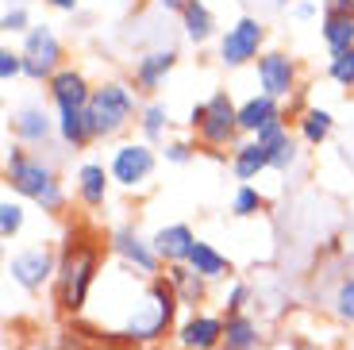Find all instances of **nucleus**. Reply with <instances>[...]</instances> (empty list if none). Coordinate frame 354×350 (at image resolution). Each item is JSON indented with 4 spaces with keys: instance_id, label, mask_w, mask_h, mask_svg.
I'll use <instances>...</instances> for the list:
<instances>
[{
    "instance_id": "obj_14",
    "label": "nucleus",
    "mask_w": 354,
    "mask_h": 350,
    "mask_svg": "<svg viewBox=\"0 0 354 350\" xmlns=\"http://www.w3.org/2000/svg\"><path fill=\"white\" fill-rule=\"evenodd\" d=\"M174 66H177V50H174V46L147 50L139 62H135V73H131L135 93H158V89L166 85V77L174 73Z\"/></svg>"
},
{
    "instance_id": "obj_44",
    "label": "nucleus",
    "mask_w": 354,
    "mask_h": 350,
    "mask_svg": "<svg viewBox=\"0 0 354 350\" xmlns=\"http://www.w3.org/2000/svg\"><path fill=\"white\" fill-rule=\"evenodd\" d=\"M162 350H181V347H162Z\"/></svg>"
},
{
    "instance_id": "obj_7",
    "label": "nucleus",
    "mask_w": 354,
    "mask_h": 350,
    "mask_svg": "<svg viewBox=\"0 0 354 350\" xmlns=\"http://www.w3.org/2000/svg\"><path fill=\"white\" fill-rule=\"evenodd\" d=\"M8 273L24 293H39L43 285H50L54 273H58V254L50 243H35L27 250H16L8 258Z\"/></svg>"
},
{
    "instance_id": "obj_35",
    "label": "nucleus",
    "mask_w": 354,
    "mask_h": 350,
    "mask_svg": "<svg viewBox=\"0 0 354 350\" xmlns=\"http://www.w3.org/2000/svg\"><path fill=\"white\" fill-rule=\"evenodd\" d=\"M19 73H24V54L12 50V46H4V50H0V81H4V85H12Z\"/></svg>"
},
{
    "instance_id": "obj_18",
    "label": "nucleus",
    "mask_w": 354,
    "mask_h": 350,
    "mask_svg": "<svg viewBox=\"0 0 354 350\" xmlns=\"http://www.w3.org/2000/svg\"><path fill=\"white\" fill-rule=\"evenodd\" d=\"M274 120H285L281 100L266 97V93H258V97H247V100L239 104V131L250 135V139H254L262 127H270Z\"/></svg>"
},
{
    "instance_id": "obj_28",
    "label": "nucleus",
    "mask_w": 354,
    "mask_h": 350,
    "mask_svg": "<svg viewBox=\"0 0 354 350\" xmlns=\"http://www.w3.org/2000/svg\"><path fill=\"white\" fill-rule=\"evenodd\" d=\"M24 223H27L24 204L12 201V196H4V201H0V239H4V243H12V239L24 231Z\"/></svg>"
},
{
    "instance_id": "obj_32",
    "label": "nucleus",
    "mask_w": 354,
    "mask_h": 350,
    "mask_svg": "<svg viewBox=\"0 0 354 350\" xmlns=\"http://www.w3.org/2000/svg\"><path fill=\"white\" fill-rule=\"evenodd\" d=\"M297 162H301V147H297V139H292V135L281 142V147L270 150V169H277V174H289Z\"/></svg>"
},
{
    "instance_id": "obj_24",
    "label": "nucleus",
    "mask_w": 354,
    "mask_h": 350,
    "mask_svg": "<svg viewBox=\"0 0 354 350\" xmlns=\"http://www.w3.org/2000/svg\"><path fill=\"white\" fill-rule=\"evenodd\" d=\"M297 131H301V139L308 147H319V142H328L331 131H335V116L328 108H304L297 116Z\"/></svg>"
},
{
    "instance_id": "obj_40",
    "label": "nucleus",
    "mask_w": 354,
    "mask_h": 350,
    "mask_svg": "<svg viewBox=\"0 0 354 350\" xmlns=\"http://www.w3.org/2000/svg\"><path fill=\"white\" fill-rule=\"evenodd\" d=\"M292 16H297V19H312V16H316V4H312V0H297V4H292Z\"/></svg>"
},
{
    "instance_id": "obj_1",
    "label": "nucleus",
    "mask_w": 354,
    "mask_h": 350,
    "mask_svg": "<svg viewBox=\"0 0 354 350\" xmlns=\"http://www.w3.org/2000/svg\"><path fill=\"white\" fill-rule=\"evenodd\" d=\"M100 273V239L73 228L66 235V246L58 254V273H54V304L66 315H81L88 304V293Z\"/></svg>"
},
{
    "instance_id": "obj_5",
    "label": "nucleus",
    "mask_w": 354,
    "mask_h": 350,
    "mask_svg": "<svg viewBox=\"0 0 354 350\" xmlns=\"http://www.w3.org/2000/svg\"><path fill=\"white\" fill-rule=\"evenodd\" d=\"M19 54H24V77H31V81H50L54 73L62 70V58H66V50H62V43H58L50 24L31 27L24 35Z\"/></svg>"
},
{
    "instance_id": "obj_16",
    "label": "nucleus",
    "mask_w": 354,
    "mask_h": 350,
    "mask_svg": "<svg viewBox=\"0 0 354 350\" xmlns=\"http://www.w3.org/2000/svg\"><path fill=\"white\" fill-rule=\"evenodd\" d=\"M151 243L158 250L162 266H181V262H189V254L196 246V235L189 223H166V228H158L151 235Z\"/></svg>"
},
{
    "instance_id": "obj_37",
    "label": "nucleus",
    "mask_w": 354,
    "mask_h": 350,
    "mask_svg": "<svg viewBox=\"0 0 354 350\" xmlns=\"http://www.w3.org/2000/svg\"><path fill=\"white\" fill-rule=\"evenodd\" d=\"M0 31H8V35H27L31 24H27V12L24 8H8L4 19H0Z\"/></svg>"
},
{
    "instance_id": "obj_42",
    "label": "nucleus",
    "mask_w": 354,
    "mask_h": 350,
    "mask_svg": "<svg viewBox=\"0 0 354 350\" xmlns=\"http://www.w3.org/2000/svg\"><path fill=\"white\" fill-rule=\"evenodd\" d=\"M154 4H162L166 12H181V8H185V0H154Z\"/></svg>"
},
{
    "instance_id": "obj_22",
    "label": "nucleus",
    "mask_w": 354,
    "mask_h": 350,
    "mask_svg": "<svg viewBox=\"0 0 354 350\" xmlns=\"http://www.w3.org/2000/svg\"><path fill=\"white\" fill-rule=\"evenodd\" d=\"M181 27H185V39L189 43H208L216 35V16L204 0H185L181 8Z\"/></svg>"
},
{
    "instance_id": "obj_36",
    "label": "nucleus",
    "mask_w": 354,
    "mask_h": 350,
    "mask_svg": "<svg viewBox=\"0 0 354 350\" xmlns=\"http://www.w3.org/2000/svg\"><path fill=\"white\" fill-rule=\"evenodd\" d=\"M162 154H166V162H174V166H185V162H193L196 147H193L189 139H169Z\"/></svg>"
},
{
    "instance_id": "obj_34",
    "label": "nucleus",
    "mask_w": 354,
    "mask_h": 350,
    "mask_svg": "<svg viewBox=\"0 0 354 350\" xmlns=\"http://www.w3.org/2000/svg\"><path fill=\"white\" fill-rule=\"evenodd\" d=\"M289 139V120H274L270 127H262V131L254 135V142L262 150H274V147H281V142Z\"/></svg>"
},
{
    "instance_id": "obj_38",
    "label": "nucleus",
    "mask_w": 354,
    "mask_h": 350,
    "mask_svg": "<svg viewBox=\"0 0 354 350\" xmlns=\"http://www.w3.org/2000/svg\"><path fill=\"white\" fill-rule=\"evenodd\" d=\"M324 16H354V0H324Z\"/></svg>"
},
{
    "instance_id": "obj_30",
    "label": "nucleus",
    "mask_w": 354,
    "mask_h": 350,
    "mask_svg": "<svg viewBox=\"0 0 354 350\" xmlns=\"http://www.w3.org/2000/svg\"><path fill=\"white\" fill-rule=\"evenodd\" d=\"M328 77L343 89H354V46L351 50H339L328 58Z\"/></svg>"
},
{
    "instance_id": "obj_26",
    "label": "nucleus",
    "mask_w": 354,
    "mask_h": 350,
    "mask_svg": "<svg viewBox=\"0 0 354 350\" xmlns=\"http://www.w3.org/2000/svg\"><path fill=\"white\" fill-rule=\"evenodd\" d=\"M58 139L66 142V147H73V150H81V147H88L93 142V135H88V120H85V112H58Z\"/></svg>"
},
{
    "instance_id": "obj_9",
    "label": "nucleus",
    "mask_w": 354,
    "mask_h": 350,
    "mask_svg": "<svg viewBox=\"0 0 354 350\" xmlns=\"http://www.w3.org/2000/svg\"><path fill=\"white\" fill-rule=\"evenodd\" d=\"M154 166H158V154H154L151 142H120L112 150V162H108L112 181L120 189H142V185L151 181Z\"/></svg>"
},
{
    "instance_id": "obj_39",
    "label": "nucleus",
    "mask_w": 354,
    "mask_h": 350,
    "mask_svg": "<svg viewBox=\"0 0 354 350\" xmlns=\"http://www.w3.org/2000/svg\"><path fill=\"white\" fill-rule=\"evenodd\" d=\"M204 116H208V104H193V108H189V127H193V131H201Z\"/></svg>"
},
{
    "instance_id": "obj_6",
    "label": "nucleus",
    "mask_w": 354,
    "mask_h": 350,
    "mask_svg": "<svg viewBox=\"0 0 354 350\" xmlns=\"http://www.w3.org/2000/svg\"><path fill=\"white\" fill-rule=\"evenodd\" d=\"M266 54V24L258 16H239L220 39V62L227 70H239L247 62H258Z\"/></svg>"
},
{
    "instance_id": "obj_15",
    "label": "nucleus",
    "mask_w": 354,
    "mask_h": 350,
    "mask_svg": "<svg viewBox=\"0 0 354 350\" xmlns=\"http://www.w3.org/2000/svg\"><path fill=\"white\" fill-rule=\"evenodd\" d=\"M166 281L174 285L177 304H181V308H189V312H201V304H208V285H212V281L201 277V273H196L189 262L166 266Z\"/></svg>"
},
{
    "instance_id": "obj_45",
    "label": "nucleus",
    "mask_w": 354,
    "mask_h": 350,
    "mask_svg": "<svg viewBox=\"0 0 354 350\" xmlns=\"http://www.w3.org/2000/svg\"><path fill=\"white\" fill-rule=\"evenodd\" d=\"M31 350H50V347H31Z\"/></svg>"
},
{
    "instance_id": "obj_3",
    "label": "nucleus",
    "mask_w": 354,
    "mask_h": 350,
    "mask_svg": "<svg viewBox=\"0 0 354 350\" xmlns=\"http://www.w3.org/2000/svg\"><path fill=\"white\" fill-rule=\"evenodd\" d=\"M4 181L24 201H35L46 216H62L66 212V189L58 181V174H54V166L46 158L31 154V150H24V147L8 150V158H4Z\"/></svg>"
},
{
    "instance_id": "obj_8",
    "label": "nucleus",
    "mask_w": 354,
    "mask_h": 350,
    "mask_svg": "<svg viewBox=\"0 0 354 350\" xmlns=\"http://www.w3.org/2000/svg\"><path fill=\"white\" fill-rule=\"evenodd\" d=\"M108 250H112L115 258H120L127 270H135V273H151V277H158V270H162V258H158V250H154V243L142 235L139 228H131V223L112 228V235H108Z\"/></svg>"
},
{
    "instance_id": "obj_4",
    "label": "nucleus",
    "mask_w": 354,
    "mask_h": 350,
    "mask_svg": "<svg viewBox=\"0 0 354 350\" xmlns=\"http://www.w3.org/2000/svg\"><path fill=\"white\" fill-rule=\"evenodd\" d=\"M139 100H135V85L127 81H104V85L93 89V100L85 108V120H88V135L93 142L100 139H112L127 127V123H139Z\"/></svg>"
},
{
    "instance_id": "obj_12",
    "label": "nucleus",
    "mask_w": 354,
    "mask_h": 350,
    "mask_svg": "<svg viewBox=\"0 0 354 350\" xmlns=\"http://www.w3.org/2000/svg\"><path fill=\"white\" fill-rule=\"evenodd\" d=\"M174 342L181 350H220L223 347V315L216 312H189L174 331Z\"/></svg>"
},
{
    "instance_id": "obj_2",
    "label": "nucleus",
    "mask_w": 354,
    "mask_h": 350,
    "mask_svg": "<svg viewBox=\"0 0 354 350\" xmlns=\"http://www.w3.org/2000/svg\"><path fill=\"white\" fill-rule=\"evenodd\" d=\"M177 293L166 277H151L147 281V289H142L139 304L131 308L124 324H120V335L127 339V347H158L166 335L177 331Z\"/></svg>"
},
{
    "instance_id": "obj_20",
    "label": "nucleus",
    "mask_w": 354,
    "mask_h": 350,
    "mask_svg": "<svg viewBox=\"0 0 354 350\" xmlns=\"http://www.w3.org/2000/svg\"><path fill=\"white\" fill-rule=\"evenodd\" d=\"M108 189H112V169H104L100 162H85L77 169V201L85 208H104Z\"/></svg>"
},
{
    "instance_id": "obj_33",
    "label": "nucleus",
    "mask_w": 354,
    "mask_h": 350,
    "mask_svg": "<svg viewBox=\"0 0 354 350\" xmlns=\"http://www.w3.org/2000/svg\"><path fill=\"white\" fill-rule=\"evenodd\" d=\"M247 304H250V285L247 281H231L227 293H223V315L247 312Z\"/></svg>"
},
{
    "instance_id": "obj_31",
    "label": "nucleus",
    "mask_w": 354,
    "mask_h": 350,
    "mask_svg": "<svg viewBox=\"0 0 354 350\" xmlns=\"http://www.w3.org/2000/svg\"><path fill=\"white\" fill-rule=\"evenodd\" d=\"M331 308H335V320H339V324H354V277H343V281L335 285Z\"/></svg>"
},
{
    "instance_id": "obj_13",
    "label": "nucleus",
    "mask_w": 354,
    "mask_h": 350,
    "mask_svg": "<svg viewBox=\"0 0 354 350\" xmlns=\"http://www.w3.org/2000/svg\"><path fill=\"white\" fill-rule=\"evenodd\" d=\"M46 93H50L54 108L58 112H85L88 100H93V85H88V77L81 70H73V66H62V70L54 73L50 81H46Z\"/></svg>"
},
{
    "instance_id": "obj_27",
    "label": "nucleus",
    "mask_w": 354,
    "mask_h": 350,
    "mask_svg": "<svg viewBox=\"0 0 354 350\" xmlns=\"http://www.w3.org/2000/svg\"><path fill=\"white\" fill-rule=\"evenodd\" d=\"M139 131H142V142L166 139V131H169V108L166 104H147L139 112Z\"/></svg>"
},
{
    "instance_id": "obj_23",
    "label": "nucleus",
    "mask_w": 354,
    "mask_h": 350,
    "mask_svg": "<svg viewBox=\"0 0 354 350\" xmlns=\"http://www.w3.org/2000/svg\"><path fill=\"white\" fill-rule=\"evenodd\" d=\"M189 266H193L201 277H208V281H223L231 273V262H227V254L223 250H216L212 243H204V239H196V246H193V254H189Z\"/></svg>"
},
{
    "instance_id": "obj_41",
    "label": "nucleus",
    "mask_w": 354,
    "mask_h": 350,
    "mask_svg": "<svg viewBox=\"0 0 354 350\" xmlns=\"http://www.w3.org/2000/svg\"><path fill=\"white\" fill-rule=\"evenodd\" d=\"M43 4H50V8H58V12H77L81 0H43Z\"/></svg>"
},
{
    "instance_id": "obj_19",
    "label": "nucleus",
    "mask_w": 354,
    "mask_h": 350,
    "mask_svg": "<svg viewBox=\"0 0 354 350\" xmlns=\"http://www.w3.org/2000/svg\"><path fill=\"white\" fill-rule=\"evenodd\" d=\"M220 350H262V324L250 312L223 315V347Z\"/></svg>"
},
{
    "instance_id": "obj_29",
    "label": "nucleus",
    "mask_w": 354,
    "mask_h": 350,
    "mask_svg": "<svg viewBox=\"0 0 354 350\" xmlns=\"http://www.w3.org/2000/svg\"><path fill=\"white\" fill-rule=\"evenodd\" d=\"M262 208H266V201H262V193H258L254 185H239L235 196H231V216H239V219L258 216Z\"/></svg>"
},
{
    "instance_id": "obj_25",
    "label": "nucleus",
    "mask_w": 354,
    "mask_h": 350,
    "mask_svg": "<svg viewBox=\"0 0 354 350\" xmlns=\"http://www.w3.org/2000/svg\"><path fill=\"white\" fill-rule=\"evenodd\" d=\"M319 39H324V46H328L331 54L351 50L354 46V16H324V24H319Z\"/></svg>"
},
{
    "instance_id": "obj_17",
    "label": "nucleus",
    "mask_w": 354,
    "mask_h": 350,
    "mask_svg": "<svg viewBox=\"0 0 354 350\" xmlns=\"http://www.w3.org/2000/svg\"><path fill=\"white\" fill-rule=\"evenodd\" d=\"M12 131H16V139L24 142V147H39V142H46L58 131V120H50L39 104H24L12 116Z\"/></svg>"
},
{
    "instance_id": "obj_21",
    "label": "nucleus",
    "mask_w": 354,
    "mask_h": 350,
    "mask_svg": "<svg viewBox=\"0 0 354 350\" xmlns=\"http://www.w3.org/2000/svg\"><path fill=\"white\" fill-rule=\"evenodd\" d=\"M262 169H270V150H262L254 139L239 142V147L231 150V174L239 177L243 185H250Z\"/></svg>"
},
{
    "instance_id": "obj_43",
    "label": "nucleus",
    "mask_w": 354,
    "mask_h": 350,
    "mask_svg": "<svg viewBox=\"0 0 354 350\" xmlns=\"http://www.w3.org/2000/svg\"><path fill=\"white\" fill-rule=\"evenodd\" d=\"M274 4H297V0H274Z\"/></svg>"
},
{
    "instance_id": "obj_10",
    "label": "nucleus",
    "mask_w": 354,
    "mask_h": 350,
    "mask_svg": "<svg viewBox=\"0 0 354 350\" xmlns=\"http://www.w3.org/2000/svg\"><path fill=\"white\" fill-rule=\"evenodd\" d=\"M204 104H208V116H204V123H201L196 135H201V142L212 150V154H220V147H227V142L239 135V104H235L223 89L212 93Z\"/></svg>"
},
{
    "instance_id": "obj_11",
    "label": "nucleus",
    "mask_w": 354,
    "mask_h": 350,
    "mask_svg": "<svg viewBox=\"0 0 354 350\" xmlns=\"http://www.w3.org/2000/svg\"><path fill=\"white\" fill-rule=\"evenodd\" d=\"M254 73H258V89L274 100H289L297 93V81H301V66L285 50H266L254 62Z\"/></svg>"
}]
</instances>
